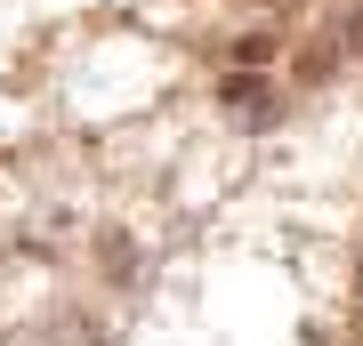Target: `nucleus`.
Masks as SVG:
<instances>
[{"label": "nucleus", "instance_id": "obj_3", "mask_svg": "<svg viewBox=\"0 0 363 346\" xmlns=\"http://www.w3.org/2000/svg\"><path fill=\"white\" fill-rule=\"evenodd\" d=\"M9 161H16V154H9V145H0V169H9Z\"/></svg>", "mask_w": 363, "mask_h": 346}, {"label": "nucleus", "instance_id": "obj_2", "mask_svg": "<svg viewBox=\"0 0 363 346\" xmlns=\"http://www.w3.org/2000/svg\"><path fill=\"white\" fill-rule=\"evenodd\" d=\"M323 25H331V40H339V57L363 64V0H347V8H323Z\"/></svg>", "mask_w": 363, "mask_h": 346}, {"label": "nucleus", "instance_id": "obj_1", "mask_svg": "<svg viewBox=\"0 0 363 346\" xmlns=\"http://www.w3.org/2000/svg\"><path fill=\"white\" fill-rule=\"evenodd\" d=\"M89 250H97V282L113 290V298H130V290H145V242H138V233L105 226V233H97Z\"/></svg>", "mask_w": 363, "mask_h": 346}]
</instances>
